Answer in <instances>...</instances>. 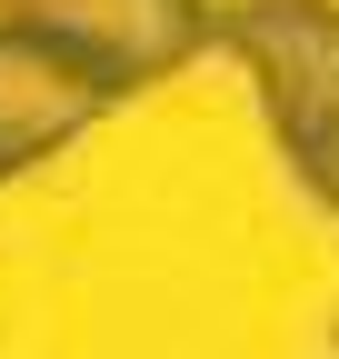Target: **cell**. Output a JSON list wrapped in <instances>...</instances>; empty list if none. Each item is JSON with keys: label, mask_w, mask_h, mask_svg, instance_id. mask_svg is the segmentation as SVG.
Returning a JSON list of instances; mask_svg holds the SVG:
<instances>
[{"label": "cell", "mask_w": 339, "mask_h": 359, "mask_svg": "<svg viewBox=\"0 0 339 359\" xmlns=\"http://www.w3.org/2000/svg\"><path fill=\"white\" fill-rule=\"evenodd\" d=\"M100 110H110V100H100V90L80 80L60 50H40L30 30L0 20V180H20V170H40V160H60Z\"/></svg>", "instance_id": "cell-3"}, {"label": "cell", "mask_w": 339, "mask_h": 359, "mask_svg": "<svg viewBox=\"0 0 339 359\" xmlns=\"http://www.w3.org/2000/svg\"><path fill=\"white\" fill-rule=\"evenodd\" d=\"M220 50L249 70L279 170L339 219V0H230Z\"/></svg>", "instance_id": "cell-1"}, {"label": "cell", "mask_w": 339, "mask_h": 359, "mask_svg": "<svg viewBox=\"0 0 339 359\" xmlns=\"http://www.w3.org/2000/svg\"><path fill=\"white\" fill-rule=\"evenodd\" d=\"M0 20L30 30L40 50H60L100 100L160 90L170 70H190L220 40V11L209 0H0Z\"/></svg>", "instance_id": "cell-2"}]
</instances>
